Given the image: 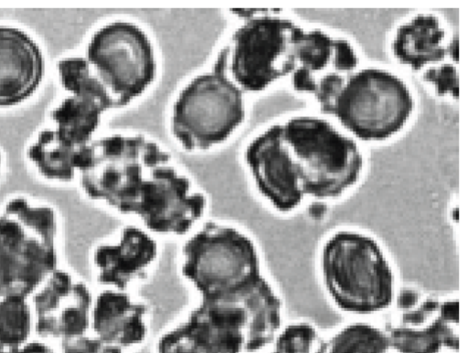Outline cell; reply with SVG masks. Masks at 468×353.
<instances>
[{"label":"cell","instance_id":"7a4b0ae2","mask_svg":"<svg viewBox=\"0 0 468 353\" xmlns=\"http://www.w3.org/2000/svg\"><path fill=\"white\" fill-rule=\"evenodd\" d=\"M58 222L48 206L25 198L0 214V298L29 297L58 269Z\"/></svg>","mask_w":468,"mask_h":353},{"label":"cell","instance_id":"484cf974","mask_svg":"<svg viewBox=\"0 0 468 353\" xmlns=\"http://www.w3.org/2000/svg\"><path fill=\"white\" fill-rule=\"evenodd\" d=\"M58 71L63 87L71 95L110 98L103 85L92 73L87 59L62 60L58 64Z\"/></svg>","mask_w":468,"mask_h":353},{"label":"cell","instance_id":"3957f363","mask_svg":"<svg viewBox=\"0 0 468 353\" xmlns=\"http://www.w3.org/2000/svg\"><path fill=\"white\" fill-rule=\"evenodd\" d=\"M181 274L201 300L220 301L262 273L260 250L244 231L208 222L189 234L181 251Z\"/></svg>","mask_w":468,"mask_h":353},{"label":"cell","instance_id":"5bb4252c","mask_svg":"<svg viewBox=\"0 0 468 353\" xmlns=\"http://www.w3.org/2000/svg\"><path fill=\"white\" fill-rule=\"evenodd\" d=\"M384 329L389 349L397 353H441L459 346V301L422 296L413 306L396 309Z\"/></svg>","mask_w":468,"mask_h":353},{"label":"cell","instance_id":"603a6c76","mask_svg":"<svg viewBox=\"0 0 468 353\" xmlns=\"http://www.w3.org/2000/svg\"><path fill=\"white\" fill-rule=\"evenodd\" d=\"M34 328V312L28 297L0 298V351H9L28 342Z\"/></svg>","mask_w":468,"mask_h":353},{"label":"cell","instance_id":"5b68a950","mask_svg":"<svg viewBox=\"0 0 468 353\" xmlns=\"http://www.w3.org/2000/svg\"><path fill=\"white\" fill-rule=\"evenodd\" d=\"M282 129L306 196L337 198L357 182L363 168L362 155L352 140L329 123L301 117L291 119Z\"/></svg>","mask_w":468,"mask_h":353},{"label":"cell","instance_id":"d4e9b609","mask_svg":"<svg viewBox=\"0 0 468 353\" xmlns=\"http://www.w3.org/2000/svg\"><path fill=\"white\" fill-rule=\"evenodd\" d=\"M271 353H324L325 339L309 322H295L282 328Z\"/></svg>","mask_w":468,"mask_h":353},{"label":"cell","instance_id":"2e32d148","mask_svg":"<svg viewBox=\"0 0 468 353\" xmlns=\"http://www.w3.org/2000/svg\"><path fill=\"white\" fill-rule=\"evenodd\" d=\"M160 255L155 235L143 226H122L111 239L96 246L92 265L97 282L104 288L130 291L146 279Z\"/></svg>","mask_w":468,"mask_h":353},{"label":"cell","instance_id":"83f0119b","mask_svg":"<svg viewBox=\"0 0 468 353\" xmlns=\"http://www.w3.org/2000/svg\"><path fill=\"white\" fill-rule=\"evenodd\" d=\"M425 81L432 83L438 95H452L458 98V75L453 66L445 65L440 68H431L424 73Z\"/></svg>","mask_w":468,"mask_h":353},{"label":"cell","instance_id":"f1b7e54d","mask_svg":"<svg viewBox=\"0 0 468 353\" xmlns=\"http://www.w3.org/2000/svg\"><path fill=\"white\" fill-rule=\"evenodd\" d=\"M0 353H56L55 349L48 343L39 340H29L23 346Z\"/></svg>","mask_w":468,"mask_h":353},{"label":"cell","instance_id":"4fadbf2b","mask_svg":"<svg viewBox=\"0 0 468 353\" xmlns=\"http://www.w3.org/2000/svg\"><path fill=\"white\" fill-rule=\"evenodd\" d=\"M94 296L82 280L54 271L33 294L35 330L61 342L90 334Z\"/></svg>","mask_w":468,"mask_h":353},{"label":"cell","instance_id":"44dd1931","mask_svg":"<svg viewBox=\"0 0 468 353\" xmlns=\"http://www.w3.org/2000/svg\"><path fill=\"white\" fill-rule=\"evenodd\" d=\"M112 109L113 103L108 97L71 95L52 114L56 131L70 144L87 146L100 126L102 114Z\"/></svg>","mask_w":468,"mask_h":353},{"label":"cell","instance_id":"4316f807","mask_svg":"<svg viewBox=\"0 0 468 353\" xmlns=\"http://www.w3.org/2000/svg\"><path fill=\"white\" fill-rule=\"evenodd\" d=\"M61 353H125V350L87 334L62 341Z\"/></svg>","mask_w":468,"mask_h":353},{"label":"cell","instance_id":"ffe728a7","mask_svg":"<svg viewBox=\"0 0 468 353\" xmlns=\"http://www.w3.org/2000/svg\"><path fill=\"white\" fill-rule=\"evenodd\" d=\"M445 32L432 16H419L397 32L392 49L398 60L413 70L442 61L446 57L458 58V43L444 47Z\"/></svg>","mask_w":468,"mask_h":353},{"label":"cell","instance_id":"52a82bcc","mask_svg":"<svg viewBox=\"0 0 468 353\" xmlns=\"http://www.w3.org/2000/svg\"><path fill=\"white\" fill-rule=\"evenodd\" d=\"M244 119L243 93L214 67L181 93L172 128L186 151H206L227 140Z\"/></svg>","mask_w":468,"mask_h":353},{"label":"cell","instance_id":"9c48e42d","mask_svg":"<svg viewBox=\"0 0 468 353\" xmlns=\"http://www.w3.org/2000/svg\"><path fill=\"white\" fill-rule=\"evenodd\" d=\"M87 61L114 109L125 108L144 94L156 74L149 38L128 23H114L101 29L90 43Z\"/></svg>","mask_w":468,"mask_h":353},{"label":"cell","instance_id":"9a60e30c","mask_svg":"<svg viewBox=\"0 0 468 353\" xmlns=\"http://www.w3.org/2000/svg\"><path fill=\"white\" fill-rule=\"evenodd\" d=\"M246 162L260 193L277 211H294L305 195L282 125L274 126L248 147Z\"/></svg>","mask_w":468,"mask_h":353},{"label":"cell","instance_id":"277c9868","mask_svg":"<svg viewBox=\"0 0 468 353\" xmlns=\"http://www.w3.org/2000/svg\"><path fill=\"white\" fill-rule=\"evenodd\" d=\"M249 13L251 16L234 33L214 66L243 94L261 92L293 73L302 29L288 19Z\"/></svg>","mask_w":468,"mask_h":353},{"label":"cell","instance_id":"30bf717a","mask_svg":"<svg viewBox=\"0 0 468 353\" xmlns=\"http://www.w3.org/2000/svg\"><path fill=\"white\" fill-rule=\"evenodd\" d=\"M207 208V197L167 163L149 171L133 215L154 235L185 236L200 225Z\"/></svg>","mask_w":468,"mask_h":353},{"label":"cell","instance_id":"8992f818","mask_svg":"<svg viewBox=\"0 0 468 353\" xmlns=\"http://www.w3.org/2000/svg\"><path fill=\"white\" fill-rule=\"evenodd\" d=\"M171 156L142 136H112L91 142L80 172L81 186L92 200L124 215H133L149 171L170 163Z\"/></svg>","mask_w":468,"mask_h":353},{"label":"cell","instance_id":"8fae6325","mask_svg":"<svg viewBox=\"0 0 468 353\" xmlns=\"http://www.w3.org/2000/svg\"><path fill=\"white\" fill-rule=\"evenodd\" d=\"M293 88L314 95L322 110L331 114L335 102L357 67L350 44L321 31L301 29L295 45Z\"/></svg>","mask_w":468,"mask_h":353},{"label":"cell","instance_id":"ac0fdd59","mask_svg":"<svg viewBox=\"0 0 468 353\" xmlns=\"http://www.w3.org/2000/svg\"><path fill=\"white\" fill-rule=\"evenodd\" d=\"M149 307L130 291L104 288L94 298L90 330L101 340L128 349L149 333Z\"/></svg>","mask_w":468,"mask_h":353},{"label":"cell","instance_id":"7402d4cb","mask_svg":"<svg viewBox=\"0 0 468 353\" xmlns=\"http://www.w3.org/2000/svg\"><path fill=\"white\" fill-rule=\"evenodd\" d=\"M90 144L78 147L62 140L56 130H45L30 148L28 155L46 178L70 182L77 171L81 172L86 167Z\"/></svg>","mask_w":468,"mask_h":353},{"label":"cell","instance_id":"d6986e66","mask_svg":"<svg viewBox=\"0 0 468 353\" xmlns=\"http://www.w3.org/2000/svg\"><path fill=\"white\" fill-rule=\"evenodd\" d=\"M220 301L236 303L244 311V352H258L272 344L283 327L282 301L264 275Z\"/></svg>","mask_w":468,"mask_h":353},{"label":"cell","instance_id":"ba28073f","mask_svg":"<svg viewBox=\"0 0 468 353\" xmlns=\"http://www.w3.org/2000/svg\"><path fill=\"white\" fill-rule=\"evenodd\" d=\"M412 109L411 95L400 79L383 70L369 68L350 78L331 114L358 139L378 141L397 133Z\"/></svg>","mask_w":468,"mask_h":353},{"label":"cell","instance_id":"6da1fadb","mask_svg":"<svg viewBox=\"0 0 468 353\" xmlns=\"http://www.w3.org/2000/svg\"><path fill=\"white\" fill-rule=\"evenodd\" d=\"M323 286L341 311L358 316L381 313L398 292L393 266L381 244L356 230H339L323 244L319 257Z\"/></svg>","mask_w":468,"mask_h":353},{"label":"cell","instance_id":"cb8c5ba5","mask_svg":"<svg viewBox=\"0 0 468 353\" xmlns=\"http://www.w3.org/2000/svg\"><path fill=\"white\" fill-rule=\"evenodd\" d=\"M388 350L384 329L370 323L355 322L325 339L324 353H388Z\"/></svg>","mask_w":468,"mask_h":353},{"label":"cell","instance_id":"7c38bea8","mask_svg":"<svg viewBox=\"0 0 468 353\" xmlns=\"http://www.w3.org/2000/svg\"><path fill=\"white\" fill-rule=\"evenodd\" d=\"M245 322L236 303L201 300L160 337L156 353H243Z\"/></svg>","mask_w":468,"mask_h":353},{"label":"cell","instance_id":"e0dca14e","mask_svg":"<svg viewBox=\"0 0 468 353\" xmlns=\"http://www.w3.org/2000/svg\"><path fill=\"white\" fill-rule=\"evenodd\" d=\"M45 60L37 44L25 32L0 27V107L30 98L41 84Z\"/></svg>","mask_w":468,"mask_h":353}]
</instances>
